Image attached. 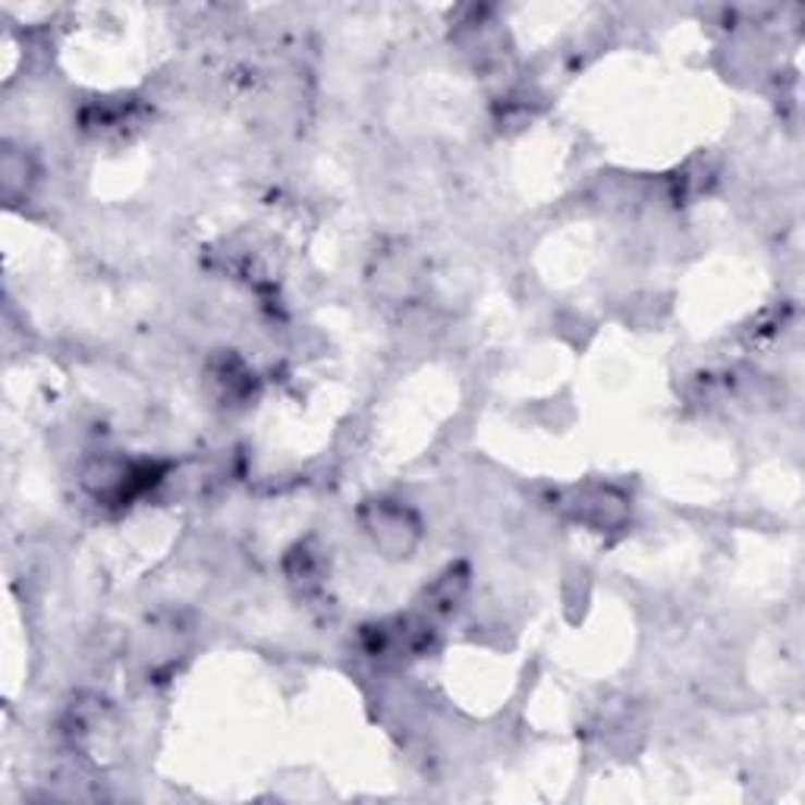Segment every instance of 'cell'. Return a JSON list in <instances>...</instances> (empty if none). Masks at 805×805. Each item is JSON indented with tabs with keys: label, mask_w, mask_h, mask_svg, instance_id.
Segmentation results:
<instances>
[{
	"label": "cell",
	"mask_w": 805,
	"mask_h": 805,
	"mask_svg": "<svg viewBox=\"0 0 805 805\" xmlns=\"http://www.w3.org/2000/svg\"><path fill=\"white\" fill-rule=\"evenodd\" d=\"M375 541L381 548L390 545V535L397 538V554L410 551L413 548V538H416V523H410V513L406 510H397V507H381L375 510V520L368 523Z\"/></svg>",
	"instance_id": "6da1fadb"
}]
</instances>
